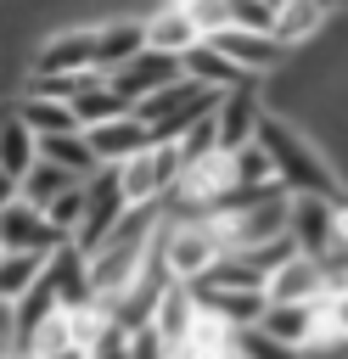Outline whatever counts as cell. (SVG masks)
I'll use <instances>...</instances> for the list:
<instances>
[{
    "label": "cell",
    "mask_w": 348,
    "mask_h": 359,
    "mask_svg": "<svg viewBox=\"0 0 348 359\" xmlns=\"http://www.w3.org/2000/svg\"><path fill=\"white\" fill-rule=\"evenodd\" d=\"M152 258L168 269V280L196 286L219 258H230V247H225V236H219V219H168V213H163V230H157Z\"/></svg>",
    "instance_id": "obj_1"
},
{
    "label": "cell",
    "mask_w": 348,
    "mask_h": 359,
    "mask_svg": "<svg viewBox=\"0 0 348 359\" xmlns=\"http://www.w3.org/2000/svg\"><path fill=\"white\" fill-rule=\"evenodd\" d=\"M62 247H67V236L51 224L45 208H34L22 196H6V208H0V252H45V258H56Z\"/></svg>",
    "instance_id": "obj_2"
},
{
    "label": "cell",
    "mask_w": 348,
    "mask_h": 359,
    "mask_svg": "<svg viewBox=\"0 0 348 359\" xmlns=\"http://www.w3.org/2000/svg\"><path fill=\"white\" fill-rule=\"evenodd\" d=\"M140 22H146V50H163V56H174V62H185L196 45H208L202 28H196V17H191L180 0H157Z\"/></svg>",
    "instance_id": "obj_3"
},
{
    "label": "cell",
    "mask_w": 348,
    "mask_h": 359,
    "mask_svg": "<svg viewBox=\"0 0 348 359\" xmlns=\"http://www.w3.org/2000/svg\"><path fill=\"white\" fill-rule=\"evenodd\" d=\"M112 79V90L129 101V107H140L146 95H157V90H168V84H180L185 79V67L174 62V56H163V50H140L135 62H123L118 73H107Z\"/></svg>",
    "instance_id": "obj_4"
},
{
    "label": "cell",
    "mask_w": 348,
    "mask_h": 359,
    "mask_svg": "<svg viewBox=\"0 0 348 359\" xmlns=\"http://www.w3.org/2000/svg\"><path fill=\"white\" fill-rule=\"evenodd\" d=\"M196 320H202V297H196V286H185V280H168L163 286V297H157V314H152V337L174 353L191 331H196Z\"/></svg>",
    "instance_id": "obj_5"
},
{
    "label": "cell",
    "mask_w": 348,
    "mask_h": 359,
    "mask_svg": "<svg viewBox=\"0 0 348 359\" xmlns=\"http://www.w3.org/2000/svg\"><path fill=\"white\" fill-rule=\"evenodd\" d=\"M84 140H90V151H95L101 168H123L129 157H140V151L157 146L152 129H146L135 112H123V118H112V123H101V129H84Z\"/></svg>",
    "instance_id": "obj_6"
},
{
    "label": "cell",
    "mask_w": 348,
    "mask_h": 359,
    "mask_svg": "<svg viewBox=\"0 0 348 359\" xmlns=\"http://www.w3.org/2000/svg\"><path fill=\"white\" fill-rule=\"evenodd\" d=\"M292 241L309 258H326L337 247V202L331 196H292Z\"/></svg>",
    "instance_id": "obj_7"
},
{
    "label": "cell",
    "mask_w": 348,
    "mask_h": 359,
    "mask_svg": "<svg viewBox=\"0 0 348 359\" xmlns=\"http://www.w3.org/2000/svg\"><path fill=\"white\" fill-rule=\"evenodd\" d=\"M326 292H331V275H326V264L309 258V252L286 258V264L269 275V286H264L269 303H320Z\"/></svg>",
    "instance_id": "obj_8"
},
{
    "label": "cell",
    "mask_w": 348,
    "mask_h": 359,
    "mask_svg": "<svg viewBox=\"0 0 348 359\" xmlns=\"http://www.w3.org/2000/svg\"><path fill=\"white\" fill-rule=\"evenodd\" d=\"M326 28H331V11L320 6V0H281V11H275V45L281 50H314L320 39H326Z\"/></svg>",
    "instance_id": "obj_9"
},
{
    "label": "cell",
    "mask_w": 348,
    "mask_h": 359,
    "mask_svg": "<svg viewBox=\"0 0 348 359\" xmlns=\"http://www.w3.org/2000/svg\"><path fill=\"white\" fill-rule=\"evenodd\" d=\"M180 67H185V79H191V84H202V90H213V95L258 90V79H247V73H241V67H236V62H230L219 45H196V50H191Z\"/></svg>",
    "instance_id": "obj_10"
},
{
    "label": "cell",
    "mask_w": 348,
    "mask_h": 359,
    "mask_svg": "<svg viewBox=\"0 0 348 359\" xmlns=\"http://www.w3.org/2000/svg\"><path fill=\"white\" fill-rule=\"evenodd\" d=\"M213 123H219V146H225V151L253 146V140H258V123H264V101H258V90H236V95H225L219 112H213Z\"/></svg>",
    "instance_id": "obj_11"
},
{
    "label": "cell",
    "mask_w": 348,
    "mask_h": 359,
    "mask_svg": "<svg viewBox=\"0 0 348 359\" xmlns=\"http://www.w3.org/2000/svg\"><path fill=\"white\" fill-rule=\"evenodd\" d=\"M73 112H79V129H101V123H112V118H123L135 107L112 90L107 73H84L79 79V95H73Z\"/></svg>",
    "instance_id": "obj_12"
},
{
    "label": "cell",
    "mask_w": 348,
    "mask_h": 359,
    "mask_svg": "<svg viewBox=\"0 0 348 359\" xmlns=\"http://www.w3.org/2000/svg\"><path fill=\"white\" fill-rule=\"evenodd\" d=\"M11 112L39 135V140H51V135H79V112H73V101H56V95H11Z\"/></svg>",
    "instance_id": "obj_13"
},
{
    "label": "cell",
    "mask_w": 348,
    "mask_h": 359,
    "mask_svg": "<svg viewBox=\"0 0 348 359\" xmlns=\"http://www.w3.org/2000/svg\"><path fill=\"white\" fill-rule=\"evenodd\" d=\"M34 163H39V135H34L17 112H6V129H0V174H6V191H11L17 180H28Z\"/></svg>",
    "instance_id": "obj_14"
},
{
    "label": "cell",
    "mask_w": 348,
    "mask_h": 359,
    "mask_svg": "<svg viewBox=\"0 0 348 359\" xmlns=\"http://www.w3.org/2000/svg\"><path fill=\"white\" fill-rule=\"evenodd\" d=\"M258 331L269 337V342H286V348H309L314 342V303H269L264 309V320H258Z\"/></svg>",
    "instance_id": "obj_15"
},
{
    "label": "cell",
    "mask_w": 348,
    "mask_h": 359,
    "mask_svg": "<svg viewBox=\"0 0 348 359\" xmlns=\"http://www.w3.org/2000/svg\"><path fill=\"white\" fill-rule=\"evenodd\" d=\"M146 50V22L140 17H112L101 22V73H118L123 62H135Z\"/></svg>",
    "instance_id": "obj_16"
},
{
    "label": "cell",
    "mask_w": 348,
    "mask_h": 359,
    "mask_svg": "<svg viewBox=\"0 0 348 359\" xmlns=\"http://www.w3.org/2000/svg\"><path fill=\"white\" fill-rule=\"evenodd\" d=\"M79 185V174H67L62 163H51V157H39L34 168H28V180H17L6 196H22V202H34V208H51L62 191H73Z\"/></svg>",
    "instance_id": "obj_17"
},
{
    "label": "cell",
    "mask_w": 348,
    "mask_h": 359,
    "mask_svg": "<svg viewBox=\"0 0 348 359\" xmlns=\"http://www.w3.org/2000/svg\"><path fill=\"white\" fill-rule=\"evenodd\" d=\"M45 269H51L45 252H0V303L28 297V292L45 280Z\"/></svg>",
    "instance_id": "obj_18"
},
{
    "label": "cell",
    "mask_w": 348,
    "mask_h": 359,
    "mask_svg": "<svg viewBox=\"0 0 348 359\" xmlns=\"http://www.w3.org/2000/svg\"><path fill=\"white\" fill-rule=\"evenodd\" d=\"M84 208H90V180H79L73 191H62V196H56V202H51L45 213H51V224H56V230H62V236L73 241V236L84 230Z\"/></svg>",
    "instance_id": "obj_19"
},
{
    "label": "cell",
    "mask_w": 348,
    "mask_h": 359,
    "mask_svg": "<svg viewBox=\"0 0 348 359\" xmlns=\"http://www.w3.org/2000/svg\"><path fill=\"white\" fill-rule=\"evenodd\" d=\"M180 6L196 17L202 39H219L225 28H236V0H180Z\"/></svg>",
    "instance_id": "obj_20"
},
{
    "label": "cell",
    "mask_w": 348,
    "mask_h": 359,
    "mask_svg": "<svg viewBox=\"0 0 348 359\" xmlns=\"http://www.w3.org/2000/svg\"><path fill=\"white\" fill-rule=\"evenodd\" d=\"M129 359H174V353H168V348H163L152 331H135V348H129Z\"/></svg>",
    "instance_id": "obj_21"
},
{
    "label": "cell",
    "mask_w": 348,
    "mask_h": 359,
    "mask_svg": "<svg viewBox=\"0 0 348 359\" xmlns=\"http://www.w3.org/2000/svg\"><path fill=\"white\" fill-rule=\"evenodd\" d=\"M6 359H34V353L28 348H6Z\"/></svg>",
    "instance_id": "obj_22"
},
{
    "label": "cell",
    "mask_w": 348,
    "mask_h": 359,
    "mask_svg": "<svg viewBox=\"0 0 348 359\" xmlns=\"http://www.w3.org/2000/svg\"><path fill=\"white\" fill-rule=\"evenodd\" d=\"M337 359H348V348H342V353H337Z\"/></svg>",
    "instance_id": "obj_23"
}]
</instances>
